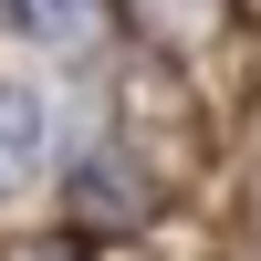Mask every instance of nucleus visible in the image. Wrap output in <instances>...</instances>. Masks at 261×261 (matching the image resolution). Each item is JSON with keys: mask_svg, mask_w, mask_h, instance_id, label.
<instances>
[{"mask_svg": "<svg viewBox=\"0 0 261 261\" xmlns=\"http://www.w3.org/2000/svg\"><path fill=\"white\" fill-rule=\"evenodd\" d=\"M63 199H73V230H94V241H136L146 220H157V188H146V167L125 157V146H73V178H63Z\"/></svg>", "mask_w": 261, "mask_h": 261, "instance_id": "f257e3e1", "label": "nucleus"}, {"mask_svg": "<svg viewBox=\"0 0 261 261\" xmlns=\"http://www.w3.org/2000/svg\"><path fill=\"white\" fill-rule=\"evenodd\" d=\"M0 32L42 42V53H94L115 32V0H0Z\"/></svg>", "mask_w": 261, "mask_h": 261, "instance_id": "f03ea898", "label": "nucleus"}, {"mask_svg": "<svg viewBox=\"0 0 261 261\" xmlns=\"http://www.w3.org/2000/svg\"><path fill=\"white\" fill-rule=\"evenodd\" d=\"M42 146H53V105L32 84H0V199H21L42 178Z\"/></svg>", "mask_w": 261, "mask_h": 261, "instance_id": "7ed1b4c3", "label": "nucleus"}, {"mask_svg": "<svg viewBox=\"0 0 261 261\" xmlns=\"http://www.w3.org/2000/svg\"><path fill=\"white\" fill-rule=\"evenodd\" d=\"M115 21H136V32L167 42V53H199V42L230 32V0H115Z\"/></svg>", "mask_w": 261, "mask_h": 261, "instance_id": "20e7f679", "label": "nucleus"}]
</instances>
